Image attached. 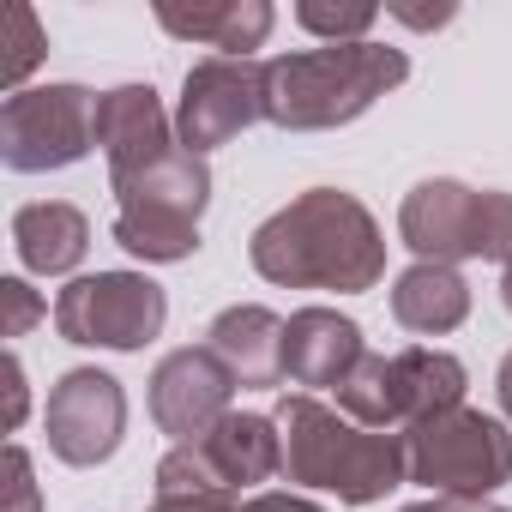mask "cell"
I'll return each mask as SVG.
<instances>
[{
	"label": "cell",
	"mask_w": 512,
	"mask_h": 512,
	"mask_svg": "<svg viewBox=\"0 0 512 512\" xmlns=\"http://www.w3.org/2000/svg\"><path fill=\"white\" fill-rule=\"evenodd\" d=\"M253 272L284 290L362 296L386 272V235L374 211L344 187H314L253 229Z\"/></svg>",
	"instance_id": "cell-1"
},
{
	"label": "cell",
	"mask_w": 512,
	"mask_h": 512,
	"mask_svg": "<svg viewBox=\"0 0 512 512\" xmlns=\"http://www.w3.org/2000/svg\"><path fill=\"white\" fill-rule=\"evenodd\" d=\"M278 434H284V476L302 488H326L350 506H368L398 482H410L404 434L362 428L344 410L320 404L314 392H290L278 404Z\"/></svg>",
	"instance_id": "cell-2"
},
{
	"label": "cell",
	"mask_w": 512,
	"mask_h": 512,
	"mask_svg": "<svg viewBox=\"0 0 512 512\" xmlns=\"http://www.w3.org/2000/svg\"><path fill=\"white\" fill-rule=\"evenodd\" d=\"M410 79V55L386 43H326L266 61V121L290 133H320L368 115L386 91Z\"/></svg>",
	"instance_id": "cell-3"
},
{
	"label": "cell",
	"mask_w": 512,
	"mask_h": 512,
	"mask_svg": "<svg viewBox=\"0 0 512 512\" xmlns=\"http://www.w3.org/2000/svg\"><path fill=\"white\" fill-rule=\"evenodd\" d=\"M211 199V169L187 145H175L163 163L115 187V241L133 260L175 266L199 253V211Z\"/></svg>",
	"instance_id": "cell-4"
},
{
	"label": "cell",
	"mask_w": 512,
	"mask_h": 512,
	"mask_svg": "<svg viewBox=\"0 0 512 512\" xmlns=\"http://www.w3.org/2000/svg\"><path fill=\"white\" fill-rule=\"evenodd\" d=\"M464 404V362L428 344H410L398 356H362L356 374L338 386V410L380 434H410L446 410Z\"/></svg>",
	"instance_id": "cell-5"
},
{
	"label": "cell",
	"mask_w": 512,
	"mask_h": 512,
	"mask_svg": "<svg viewBox=\"0 0 512 512\" xmlns=\"http://www.w3.org/2000/svg\"><path fill=\"white\" fill-rule=\"evenodd\" d=\"M398 235L428 266H458V260L512 266V193L464 187V181H422L410 187L398 211Z\"/></svg>",
	"instance_id": "cell-6"
},
{
	"label": "cell",
	"mask_w": 512,
	"mask_h": 512,
	"mask_svg": "<svg viewBox=\"0 0 512 512\" xmlns=\"http://www.w3.org/2000/svg\"><path fill=\"white\" fill-rule=\"evenodd\" d=\"M404 446H410V482L434 488L446 506H482L494 488L512 482V434L470 404L410 428Z\"/></svg>",
	"instance_id": "cell-7"
},
{
	"label": "cell",
	"mask_w": 512,
	"mask_h": 512,
	"mask_svg": "<svg viewBox=\"0 0 512 512\" xmlns=\"http://www.w3.org/2000/svg\"><path fill=\"white\" fill-rule=\"evenodd\" d=\"M97 145V97L85 85H31L0 103V163L37 175L67 169Z\"/></svg>",
	"instance_id": "cell-8"
},
{
	"label": "cell",
	"mask_w": 512,
	"mask_h": 512,
	"mask_svg": "<svg viewBox=\"0 0 512 512\" xmlns=\"http://www.w3.org/2000/svg\"><path fill=\"white\" fill-rule=\"evenodd\" d=\"M169 296L145 272H97L73 278L55 296V332L67 344H97V350H139L163 332Z\"/></svg>",
	"instance_id": "cell-9"
},
{
	"label": "cell",
	"mask_w": 512,
	"mask_h": 512,
	"mask_svg": "<svg viewBox=\"0 0 512 512\" xmlns=\"http://www.w3.org/2000/svg\"><path fill=\"white\" fill-rule=\"evenodd\" d=\"M253 121H266V61H229L211 55L187 73L181 85V109H175V139L205 157L217 145H229L235 133H247Z\"/></svg>",
	"instance_id": "cell-10"
},
{
	"label": "cell",
	"mask_w": 512,
	"mask_h": 512,
	"mask_svg": "<svg viewBox=\"0 0 512 512\" xmlns=\"http://www.w3.org/2000/svg\"><path fill=\"white\" fill-rule=\"evenodd\" d=\"M43 428H49V452L61 464H103L121 434H127V392L115 374L103 368H73L61 374V386L43 404Z\"/></svg>",
	"instance_id": "cell-11"
},
{
	"label": "cell",
	"mask_w": 512,
	"mask_h": 512,
	"mask_svg": "<svg viewBox=\"0 0 512 512\" xmlns=\"http://www.w3.org/2000/svg\"><path fill=\"white\" fill-rule=\"evenodd\" d=\"M235 398V374L217 362V350H169L151 374V416L175 446L205 440Z\"/></svg>",
	"instance_id": "cell-12"
},
{
	"label": "cell",
	"mask_w": 512,
	"mask_h": 512,
	"mask_svg": "<svg viewBox=\"0 0 512 512\" xmlns=\"http://www.w3.org/2000/svg\"><path fill=\"white\" fill-rule=\"evenodd\" d=\"M175 121L163 115L151 85H115L97 97V151L109 163V187L145 175L151 163H163L175 151Z\"/></svg>",
	"instance_id": "cell-13"
},
{
	"label": "cell",
	"mask_w": 512,
	"mask_h": 512,
	"mask_svg": "<svg viewBox=\"0 0 512 512\" xmlns=\"http://www.w3.org/2000/svg\"><path fill=\"white\" fill-rule=\"evenodd\" d=\"M362 356H368L362 350V326L344 320L338 308H302V314L284 320V374L302 392H320V386L338 392L356 374Z\"/></svg>",
	"instance_id": "cell-14"
},
{
	"label": "cell",
	"mask_w": 512,
	"mask_h": 512,
	"mask_svg": "<svg viewBox=\"0 0 512 512\" xmlns=\"http://www.w3.org/2000/svg\"><path fill=\"white\" fill-rule=\"evenodd\" d=\"M205 350H217V362L235 374V386H284V320L260 302L247 308H223L205 332Z\"/></svg>",
	"instance_id": "cell-15"
},
{
	"label": "cell",
	"mask_w": 512,
	"mask_h": 512,
	"mask_svg": "<svg viewBox=\"0 0 512 512\" xmlns=\"http://www.w3.org/2000/svg\"><path fill=\"white\" fill-rule=\"evenodd\" d=\"M205 458H211V470L223 476V488L229 494H241V488H260V482H272L278 470H284V434H278V416H247V410H229L205 440H193Z\"/></svg>",
	"instance_id": "cell-16"
},
{
	"label": "cell",
	"mask_w": 512,
	"mask_h": 512,
	"mask_svg": "<svg viewBox=\"0 0 512 512\" xmlns=\"http://www.w3.org/2000/svg\"><path fill=\"white\" fill-rule=\"evenodd\" d=\"M157 25L181 43H205V49H223L229 61H253L278 25V13L266 0H205V7H157Z\"/></svg>",
	"instance_id": "cell-17"
},
{
	"label": "cell",
	"mask_w": 512,
	"mask_h": 512,
	"mask_svg": "<svg viewBox=\"0 0 512 512\" xmlns=\"http://www.w3.org/2000/svg\"><path fill=\"white\" fill-rule=\"evenodd\" d=\"M13 247H19V260L43 278H61L85 260V247H91V223L79 205L67 199H37V205H19L13 211Z\"/></svg>",
	"instance_id": "cell-18"
},
{
	"label": "cell",
	"mask_w": 512,
	"mask_h": 512,
	"mask_svg": "<svg viewBox=\"0 0 512 512\" xmlns=\"http://www.w3.org/2000/svg\"><path fill=\"white\" fill-rule=\"evenodd\" d=\"M470 314V284L452 272V266H428L416 260L398 284H392V320L416 338H446L458 332Z\"/></svg>",
	"instance_id": "cell-19"
},
{
	"label": "cell",
	"mask_w": 512,
	"mask_h": 512,
	"mask_svg": "<svg viewBox=\"0 0 512 512\" xmlns=\"http://www.w3.org/2000/svg\"><path fill=\"white\" fill-rule=\"evenodd\" d=\"M43 49H49V37H43L37 13L25 0H7L0 7V85H7V97L25 91V73L43 61Z\"/></svg>",
	"instance_id": "cell-20"
},
{
	"label": "cell",
	"mask_w": 512,
	"mask_h": 512,
	"mask_svg": "<svg viewBox=\"0 0 512 512\" xmlns=\"http://www.w3.org/2000/svg\"><path fill=\"white\" fill-rule=\"evenodd\" d=\"M296 25L326 37V43H368V31L380 25V7H326V0H302Z\"/></svg>",
	"instance_id": "cell-21"
},
{
	"label": "cell",
	"mask_w": 512,
	"mask_h": 512,
	"mask_svg": "<svg viewBox=\"0 0 512 512\" xmlns=\"http://www.w3.org/2000/svg\"><path fill=\"white\" fill-rule=\"evenodd\" d=\"M37 320H49V302L25 278H0V338H25Z\"/></svg>",
	"instance_id": "cell-22"
},
{
	"label": "cell",
	"mask_w": 512,
	"mask_h": 512,
	"mask_svg": "<svg viewBox=\"0 0 512 512\" xmlns=\"http://www.w3.org/2000/svg\"><path fill=\"white\" fill-rule=\"evenodd\" d=\"M0 488H7V500H0V512H37V476H31V458L25 446H7V458H0Z\"/></svg>",
	"instance_id": "cell-23"
},
{
	"label": "cell",
	"mask_w": 512,
	"mask_h": 512,
	"mask_svg": "<svg viewBox=\"0 0 512 512\" xmlns=\"http://www.w3.org/2000/svg\"><path fill=\"white\" fill-rule=\"evenodd\" d=\"M151 512H241V500L223 488H181V494H157Z\"/></svg>",
	"instance_id": "cell-24"
},
{
	"label": "cell",
	"mask_w": 512,
	"mask_h": 512,
	"mask_svg": "<svg viewBox=\"0 0 512 512\" xmlns=\"http://www.w3.org/2000/svg\"><path fill=\"white\" fill-rule=\"evenodd\" d=\"M0 374H7V416H0V428L13 434V428L25 422V404H31V398H25V368H19V356L0 362Z\"/></svg>",
	"instance_id": "cell-25"
},
{
	"label": "cell",
	"mask_w": 512,
	"mask_h": 512,
	"mask_svg": "<svg viewBox=\"0 0 512 512\" xmlns=\"http://www.w3.org/2000/svg\"><path fill=\"white\" fill-rule=\"evenodd\" d=\"M241 512H320V506H314V500H302V494H278V488H266V494L241 500Z\"/></svg>",
	"instance_id": "cell-26"
},
{
	"label": "cell",
	"mask_w": 512,
	"mask_h": 512,
	"mask_svg": "<svg viewBox=\"0 0 512 512\" xmlns=\"http://www.w3.org/2000/svg\"><path fill=\"white\" fill-rule=\"evenodd\" d=\"M404 25H416V31H434V25H446L452 19V7H434V13H398Z\"/></svg>",
	"instance_id": "cell-27"
},
{
	"label": "cell",
	"mask_w": 512,
	"mask_h": 512,
	"mask_svg": "<svg viewBox=\"0 0 512 512\" xmlns=\"http://www.w3.org/2000/svg\"><path fill=\"white\" fill-rule=\"evenodd\" d=\"M494 386H500V410H506V416H512V356H506V362H500V380H494Z\"/></svg>",
	"instance_id": "cell-28"
},
{
	"label": "cell",
	"mask_w": 512,
	"mask_h": 512,
	"mask_svg": "<svg viewBox=\"0 0 512 512\" xmlns=\"http://www.w3.org/2000/svg\"><path fill=\"white\" fill-rule=\"evenodd\" d=\"M404 512H452L446 500H422V506H404Z\"/></svg>",
	"instance_id": "cell-29"
},
{
	"label": "cell",
	"mask_w": 512,
	"mask_h": 512,
	"mask_svg": "<svg viewBox=\"0 0 512 512\" xmlns=\"http://www.w3.org/2000/svg\"><path fill=\"white\" fill-rule=\"evenodd\" d=\"M500 296H506V314H512V266H506V278H500Z\"/></svg>",
	"instance_id": "cell-30"
},
{
	"label": "cell",
	"mask_w": 512,
	"mask_h": 512,
	"mask_svg": "<svg viewBox=\"0 0 512 512\" xmlns=\"http://www.w3.org/2000/svg\"><path fill=\"white\" fill-rule=\"evenodd\" d=\"M488 512H506V506H488Z\"/></svg>",
	"instance_id": "cell-31"
}]
</instances>
